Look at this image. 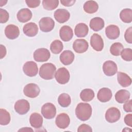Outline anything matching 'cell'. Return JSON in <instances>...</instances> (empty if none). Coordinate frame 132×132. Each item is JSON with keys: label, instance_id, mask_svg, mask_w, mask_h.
Segmentation results:
<instances>
[{"label": "cell", "instance_id": "6da1fadb", "mask_svg": "<svg viewBox=\"0 0 132 132\" xmlns=\"http://www.w3.org/2000/svg\"><path fill=\"white\" fill-rule=\"evenodd\" d=\"M92 107L88 103H80L75 109V114L77 118L82 121L89 120L92 115Z\"/></svg>", "mask_w": 132, "mask_h": 132}, {"label": "cell", "instance_id": "7a4b0ae2", "mask_svg": "<svg viewBox=\"0 0 132 132\" xmlns=\"http://www.w3.org/2000/svg\"><path fill=\"white\" fill-rule=\"evenodd\" d=\"M56 66L52 63H46L42 64L40 68L39 75L45 80L52 79L55 74Z\"/></svg>", "mask_w": 132, "mask_h": 132}, {"label": "cell", "instance_id": "3957f363", "mask_svg": "<svg viewBox=\"0 0 132 132\" xmlns=\"http://www.w3.org/2000/svg\"><path fill=\"white\" fill-rule=\"evenodd\" d=\"M41 112L44 118L46 119H52L56 116V108L52 103H47L42 106Z\"/></svg>", "mask_w": 132, "mask_h": 132}, {"label": "cell", "instance_id": "277c9868", "mask_svg": "<svg viewBox=\"0 0 132 132\" xmlns=\"http://www.w3.org/2000/svg\"><path fill=\"white\" fill-rule=\"evenodd\" d=\"M55 77L59 84L62 85L65 84L69 81L70 77V73L65 68H60L55 73Z\"/></svg>", "mask_w": 132, "mask_h": 132}, {"label": "cell", "instance_id": "5b68a950", "mask_svg": "<svg viewBox=\"0 0 132 132\" xmlns=\"http://www.w3.org/2000/svg\"><path fill=\"white\" fill-rule=\"evenodd\" d=\"M39 25L40 30L45 32L52 31L55 26V22L50 17H44L40 19L39 22Z\"/></svg>", "mask_w": 132, "mask_h": 132}, {"label": "cell", "instance_id": "8992f818", "mask_svg": "<svg viewBox=\"0 0 132 132\" xmlns=\"http://www.w3.org/2000/svg\"><path fill=\"white\" fill-rule=\"evenodd\" d=\"M40 92L39 86L34 83L26 85L23 89V93L25 96L30 98H35L38 96Z\"/></svg>", "mask_w": 132, "mask_h": 132}, {"label": "cell", "instance_id": "52a82bcc", "mask_svg": "<svg viewBox=\"0 0 132 132\" xmlns=\"http://www.w3.org/2000/svg\"><path fill=\"white\" fill-rule=\"evenodd\" d=\"M51 57L50 51L45 48H40L34 53V58L37 62L47 61Z\"/></svg>", "mask_w": 132, "mask_h": 132}, {"label": "cell", "instance_id": "ba28073f", "mask_svg": "<svg viewBox=\"0 0 132 132\" xmlns=\"http://www.w3.org/2000/svg\"><path fill=\"white\" fill-rule=\"evenodd\" d=\"M121 117V112L116 107H112L108 109L105 113V119L109 123L117 122Z\"/></svg>", "mask_w": 132, "mask_h": 132}, {"label": "cell", "instance_id": "9c48e42d", "mask_svg": "<svg viewBox=\"0 0 132 132\" xmlns=\"http://www.w3.org/2000/svg\"><path fill=\"white\" fill-rule=\"evenodd\" d=\"M23 70L25 74L29 77L37 75L38 72V68L36 62L30 61L25 62L23 67Z\"/></svg>", "mask_w": 132, "mask_h": 132}, {"label": "cell", "instance_id": "30bf717a", "mask_svg": "<svg viewBox=\"0 0 132 132\" xmlns=\"http://www.w3.org/2000/svg\"><path fill=\"white\" fill-rule=\"evenodd\" d=\"M15 111L19 114H25L30 109V104L28 101L21 99L17 101L14 106Z\"/></svg>", "mask_w": 132, "mask_h": 132}, {"label": "cell", "instance_id": "8fae6325", "mask_svg": "<svg viewBox=\"0 0 132 132\" xmlns=\"http://www.w3.org/2000/svg\"><path fill=\"white\" fill-rule=\"evenodd\" d=\"M103 71L107 76H113L118 71V67L114 61L107 60L103 63Z\"/></svg>", "mask_w": 132, "mask_h": 132}, {"label": "cell", "instance_id": "7c38bea8", "mask_svg": "<svg viewBox=\"0 0 132 132\" xmlns=\"http://www.w3.org/2000/svg\"><path fill=\"white\" fill-rule=\"evenodd\" d=\"M90 44L92 47L96 51H102L104 47V41L100 35L93 34L90 38Z\"/></svg>", "mask_w": 132, "mask_h": 132}, {"label": "cell", "instance_id": "4fadbf2b", "mask_svg": "<svg viewBox=\"0 0 132 132\" xmlns=\"http://www.w3.org/2000/svg\"><path fill=\"white\" fill-rule=\"evenodd\" d=\"M55 123L57 126L60 129L67 128L70 123L69 116L65 113L59 114L56 118Z\"/></svg>", "mask_w": 132, "mask_h": 132}, {"label": "cell", "instance_id": "5bb4252c", "mask_svg": "<svg viewBox=\"0 0 132 132\" xmlns=\"http://www.w3.org/2000/svg\"><path fill=\"white\" fill-rule=\"evenodd\" d=\"M89 47L88 42L84 39H78L73 43V48L77 53H83L86 52Z\"/></svg>", "mask_w": 132, "mask_h": 132}, {"label": "cell", "instance_id": "9a60e30c", "mask_svg": "<svg viewBox=\"0 0 132 132\" xmlns=\"http://www.w3.org/2000/svg\"><path fill=\"white\" fill-rule=\"evenodd\" d=\"M55 20L60 23H63L69 20L70 17V12L64 9H58L54 12Z\"/></svg>", "mask_w": 132, "mask_h": 132}, {"label": "cell", "instance_id": "2e32d148", "mask_svg": "<svg viewBox=\"0 0 132 132\" xmlns=\"http://www.w3.org/2000/svg\"><path fill=\"white\" fill-rule=\"evenodd\" d=\"M5 34L7 38L13 40L19 37L20 30L17 26L13 24H9L5 29Z\"/></svg>", "mask_w": 132, "mask_h": 132}, {"label": "cell", "instance_id": "e0dca14e", "mask_svg": "<svg viewBox=\"0 0 132 132\" xmlns=\"http://www.w3.org/2000/svg\"><path fill=\"white\" fill-rule=\"evenodd\" d=\"M24 34L29 37H32L37 35L38 32L37 25L34 22H29L26 24L23 28Z\"/></svg>", "mask_w": 132, "mask_h": 132}, {"label": "cell", "instance_id": "ac0fdd59", "mask_svg": "<svg viewBox=\"0 0 132 132\" xmlns=\"http://www.w3.org/2000/svg\"><path fill=\"white\" fill-rule=\"evenodd\" d=\"M59 36L63 41H69L73 36V30L70 26L64 25L60 29Z\"/></svg>", "mask_w": 132, "mask_h": 132}, {"label": "cell", "instance_id": "d6986e66", "mask_svg": "<svg viewBox=\"0 0 132 132\" xmlns=\"http://www.w3.org/2000/svg\"><path fill=\"white\" fill-rule=\"evenodd\" d=\"M105 34L108 38L111 40L117 39L120 34V29L115 25H110L106 27Z\"/></svg>", "mask_w": 132, "mask_h": 132}, {"label": "cell", "instance_id": "ffe728a7", "mask_svg": "<svg viewBox=\"0 0 132 132\" xmlns=\"http://www.w3.org/2000/svg\"><path fill=\"white\" fill-rule=\"evenodd\" d=\"M112 96V93L111 90L108 88H103L99 90L97 97L98 100L103 103L108 102Z\"/></svg>", "mask_w": 132, "mask_h": 132}, {"label": "cell", "instance_id": "44dd1931", "mask_svg": "<svg viewBox=\"0 0 132 132\" xmlns=\"http://www.w3.org/2000/svg\"><path fill=\"white\" fill-rule=\"evenodd\" d=\"M75 56L74 53L69 50L64 51L60 55L59 59L61 62L64 65H69L71 64L74 60Z\"/></svg>", "mask_w": 132, "mask_h": 132}, {"label": "cell", "instance_id": "7402d4cb", "mask_svg": "<svg viewBox=\"0 0 132 132\" xmlns=\"http://www.w3.org/2000/svg\"><path fill=\"white\" fill-rule=\"evenodd\" d=\"M32 12L28 8H22L17 13V19L18 21L22 23L27 22L32 18Z\"/></svg>", "mask_w": 132, "mask_h": 132}, {"label": "cell", "instance_id": "603a6c76", "mask_svg": "<svg viewBox=\"0 0 132 132\" xmlns=\"http://www.w3.org/2000/svg\"><path fill=\"white\" fill-rule=\"evenodd\" d=\"M30 125L35 128H39L42 127L43 124V118L38 113H32L29 118Z\"/></svg>", "mask_w": 132, "mask_h": 132}, {"label": "cell", "instance_id": "cb8c5ba5", "mask_svg": "<svg viewBox=\"0 0 132 132\" xmlns=\"http://www.w3.org/2000/svg\"><path fill=\"white\" fill-rule=\"evenodd\" d=\"M90 27L95 31H98L102 29L105 25L104 21L100 17H95L92 19L90 21Z\"/></svg>", "mask_w": 132, "mask_h": 132}, {"label": "cell", "instance_id": "d4e9b609", "mask_svg": "<svg viewBox=\"0 0 132 132\" xmlns=\"http://www.w3.org/2000/svg\"><path fill=\"white\" fill-rule=\"evenodd\" d=\"M89 32V28L88 26L83 23L77 24L74 29L75 35L79 38L86 37Z\"/></svg>", "mask_w": 132, "mask_h": 132}, {"label": "cell", "instance_id": "484cf974", "mask_svg": "<svg viewBox=\"0 0 132 132\" xmlns=\"http://www.w3.org/2000/svg\"><path fill=\"white\" fill-rule=\"evenodd\" d=\"M117 79L119 84L123 87H128L131 84V78L124 72H118Z\"/></svg>", "mask_w": 132, "mask_h": 132}, {"label": "cell", "instance_id": "4316f807", "mask_svg": "<svg viewBox=\"0 0 132 132\" xmlns=\"http://www.w3.org/2000/svg\"><path fill=\"white\" fill-rule=\"evenodd\" d=\"M130 92L124 89H121L117 92L115 94V99L117 102L122 104L128 101L130 98Z\"/></svg>", "mask_w": 132, "mask_h": 132}, {"label": "cell", "instance_id": "83f0119b", "mask_svg": "<svg viewBox=\"0 0 132 132\" xmlns=\"http://www.w3.org/2000/svg\"><path fill=\"white\" fill-rule=\"evenodd\" d=\"M98 8L97 3L93 1H88L84 5V10L88 13H94L96 12Z\"/></svg>", "mask_w": 132, "mask_h": 132}, {"label": "cell", "instance_id": "f1b7e54d", "mask_svg": "<svg viewBox=\"0 0 132 132\" xmlns=\"http://www.w3.org/2000/svg\"><path fill=\"white\" fill-rule=\"evenodd\" d=\"M94 93L93 90L91 89H85L82 90L80 93L81 100L84 102H89L93 99Z\"/></svg>", "mask_w": 132, "mask_h": 132}, {"label": "cell", "instance_id": "f546056e", "mask_svg": "<svg viewBox=\"0 0 132 132\" xmlns=\"http://www.w3.org/2000/svg\"><path fill=\"white\" fill-rule=\"evenodd\" d=\"M120 18L124 23H131L132 21V10L129 8L123 9L120 13Z\"/></svg>", "mask_w": 132, "mask_h": 132}, {"label": "cell", "instance_id": "4dcf8cb0", "mask_svg": "<svg viewBox=\"0 0 132 132\" xmlns=\"http://www.w3.org/2000/svg\"><path fill=\"white\" fill-rule=\"evenodd\" d=\"M58 102L61 107H67L70 105L71 103V97L67 93H61L58 96Z\"/></svg>", "mask_w": 132, "mask_h": 132}, {"label": "cell", "instance_id": "1f68e13d", "mask_svg": "<svg viewBox=\"0 0 132 132\" xmlns=\"http://www.w3.org/2000/svg\"><path fill=\"white\" fill-rule=\"evenodd\" d=\"M11 118L10 113L6 109H0V124L1 125H8L10 122Z\"/></svg>", "mask_w": 132, "mask_h": 132}, {"label": "cell", "instance_id": "d6a6232c", "mask_svg": "<svg viewBox=\"0 0 132 132\" xmlns=\"http://www.w3.org/2000/svg\"><path fill=\"white\" fill-rule=\"evenodd\" d=\"M63 45L61 41L59 40H55L53 41L50 45V50L54 54H59L63 50Z\"/></svg>", "mask_w": 132, "mask_h": 132}, {"label": "cell", "instance_id": "836d02e7", "mask_svg": "<svg viewBox=\"0 0 132 132\" xmlns=\"http://www.w3.org/2000/svg\"><path fill=\"white\" fill-rule=\"evenodd\" d=\"M58 5V0H43L42 1L43 8L47 10H53L56 9Z\"/></svg>", "mask_w": 132, "mask_h": 132}, {"label": "cell", "instance_id": "e575fe53", "mask_svg": "<svg viewBox=\"0 0 132 132\" xmlns=\"http://www.w3.org/2000/svg\"><path fill=\"white\" fill-rule=\"evenodd\" d=\"M123 49L124 47L122 43L120 42H116L111 45L110 52L112 55L118 56L121 54Z\"/></svg>", "mask_w": 132, "mask_h": 132}, {"label": "cell", "instance_id": "d590c367", "mask_svg": "<svg viewBox=\"0 0 132 132\" xmlns=\"http://www.w3.org/2000/svg\"><path fill=\"white\" fill-rule=\"evenodd\" d=\"M122 58L126 61H131L132 60V50L130 48L123 49L121 53Z\"/></svg>", "mask_w": 132, "mask_h": 132}, {"label": "cell", "instance_id": "8d00e7d4", "mask_svg": "<svg viewBox=\"0 0 132 132\" xmlns=\"http://www.w3.org/2000/svg\"><path fill=\"white\" fill-rule=\"evenodd\" d=\"M9 13L5 9H0V22L1 23H6L9 19Z\"/></svg>", "mask_w": 132, "mask_h": 132}, {"label": "cell", "instance_id": "74e56055", "mask_svg": "<svg viewBox=\"0 0 132 132\" xmlns=\"http://www.w3.org/2000/svg\"><path fill=\"white\" fill-rule=\"evenodd\" d=\"M124 38L126 41L131 44L132 43V27H129L128 28L125 32L124 34Z\"/></svg>", "mask_w": 132, "mask_h": 132}, {"label": "cell", "instance_id": "f35d334b", "mask_svg": "<svg viewBox=\"0 0 132 132\" xmlns=\"http://www.w3.org/2000/svg\"><path fill=\"white\" fill-rule=\"evenodd\" d=\"M25 2L28 7L34 8L38 7L40 5L41 1L39 0H26Z\"/></svg>", "mask_w": 132, "mask_h": 132}, {"label": "cell", "instance_id": "ab89813d", "mask_svg": "<svg viewBox=\"0 0 132 132\" xmlns=\"http://www.w3.org/2000/svg\"><path fill=\"white\" fill-rule=\"evenodd\" d=\"M77 131L78 132H82V131H88V132H92V129L91 126L89 125L86 124H82L80 125Z\"/></svg>", "mask_w": 132, "mask_h": 132}, {"label": "cell", "instance_id": "60d3db41", "mask_svg": "<svg viewBox=\"0 0 132 132\" xmlns=\"http://www.w3.org/2000/svg\"><path fill=\"white\" fill-rule=\"evenodd\" d=\"M132 106V101L131 100H128L125 102V104L123 105V109L126 112H132L131 109Z\"/></svg>", "mask_w": 132, "mask_h": 132}, {"label": "cell", "instance_id": "b9f144b4", "mask_svg": "<svg viewBox=\"0 0 132 132\" xmlns=\"http://www.w3.org/2000/svg\"><path fill=\"white\" fill-rule=\"evenodd\" d=\"M124 122L125 123L130 126H132V114L131 113L126 114L124 118Z\"/></svg>", "mask_w": 132, "mask_h": 132}, {"label": "cell", "instance_id": "7bdbcfd3", "mask_svg": "<svg viewBox=\"0 0 132 132\" xmlns=\"http://www.w3.org/2000/svg\"><path fill=\"white\" fill-rule=\"evenodd\" d=\"M76 2L75 0H61V4L66 7H70L73 6Z\"/></svg>", "mask_w": 132, "mask_h": 132}, {"label": "cell", "instance_id": "ee69618b", "mask_svg": "<svg viewBox=\"0 0 132 132\" xmlns=\"http://www.w3.org/2000/svg\"><path fill=\"white\" fill-rule=\"evenodd\" d=\"M6 48L5 46L1 44V59L3 58L6 55Z\"/></svg>", "mask_w": 132, "mask_h": 132}, {"label": "cell", "instance_id": "f6af8a7d", "mask_svg": "<svg viewBox=\"0 0 132 132\" xmlns=\"http://www.w3.org/2000/svg\"><path fill=\"white\" fill-rule=\"evenodd\" d=\"M33 129L30 127H23L20 129L18 131H33Z\"/></svg>", "mask_w": 132, "mask_h": 132}, {"label": "cell", "instance_id": "bcb514c9", "mask_svg": "<svg viewBox=\"0 0 132 132\" xmlns=\"http://www.w3.org/2000/svg\"><path fill=\"white\" fill-rule=\"evenodd\" d=\"M7 2V1H4V0L0 1V6L2 7L3 6L6 5Z\"/></svg>", "mask_w": 132, "mask_h": 132}]
</instances>
